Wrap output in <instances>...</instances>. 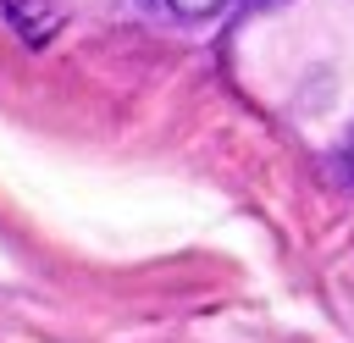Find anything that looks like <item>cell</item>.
<instances>
[{"label":"cell","instance_id":"cell-2","mask_svg":"<svg viewBox=\"0 0 354 343\" xmlns=\"http://www.w3.org/2000/svg\"><path fill=\"white\" fill-rule=\"evenodd\" d=\"M348 166H354V138H348Z\"/></svg>","mask_w":354,"mask_h":343},{"label":"cell","instance_id":"cell-1","mask_svg":"<svg viewBox=\"0 0 354 343\" xmlns=\"http://www.w3.org/2000/svg\"><path fill=\"white\" fill-rule=\"evenodd\" d=\"M149 6H160V11L177 17V22H205V17H216L227 0H149Z\"/></svg>","mask_w":354,"mask_h":343}]
</instances>
